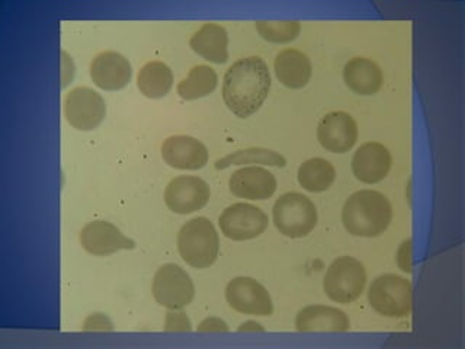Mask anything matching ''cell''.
Wrapping results in <instances>:
<instances>
[{
  "instance_id": "ffe728a7",
  "label": "cell",
  "mask_w": 465,
  "mask_h": 349,
  "mask_svg": "<svg viewBox=\"0 0 465 349\" xmlns=\"http://www.w3.org/2000/svg\"><path fill=\"white\" fill-rule=\"evenodd\" d=\"M189 47L208 62L224 65L229 60V34L220 24L207 22L191 36Z\"/></svg>"
},
{
  "instance_id": "9a60e30c",
  "label": "cell",
  "mask_w": 465,
  "mask_h": 349,
  "mask_svg": "<svg viewBox=\"0 0 465 349\" xmlns=\"http://www.w3.org/2000/svg\"><path fill=\"white\" fill-rule=\"evenodd\" d=\"M230 193L251 201L269 200L278 189L275 174L265 167L249 166L232 172L229 179Z\"/></svg>"
},
{
  "instance_id": "8992f818",
  "label": "cell",
  "mask_w": 465,
  "mask_h": 349,
  "mask_svg": "<svg viewBox=\"0 0 465 349\" xmlns=\"http://www.w3.org/2000/svg\"><path fill=\"white\" fill-rule=\"evenodd\" d=\"M367 285V269L352 256L334 259L327 269L323 290L331 302L351 304L362 295Z\"/></svg>"
},
{
  "instance_id": "30bf717a",
  "label": "cell",
  "mask_w": 465,
  "mask_h": 349,
  "mask_svg": "<svg viewBox=\"0 0 465 349\" xmlns=\"http://www.w3.org/2000/svg\"><path fill=\"white\" fill-rule=\"evenodd\" d=\"M225 300L242 314L269 317L273 313L272 297L259 281L251 276H237L225 287Z\"/></svg>"
},
{
  "instance_id": "cb8c5ba5",
  "label": "cell",
  "mask_w": 465,
  "mask_h": 349,
  "mask_svg": "<svg viewBox=\"0 0 465 349\" xmlns=\"http://www.w3.org/2000/svg\"><path fill=\"white\" fill-rule=\"evenodd\" d=\"M243 165L285 167L287 159L275 150L265 149V147H251V149L230 153L227 156L218 159L214 166L217 171H224L227 167L243 166Z\"/></svg>"
},
{
  "instance_id": "277c9868",
  "label": "cell",
  "mask_w": 465,
  "mask_h": 349,
  "mask_svg": "<svg viewBox=\"0 0 465 349\" xmlns=\"http://www.w3.org/2000/svg\"><path fill=\"white\" fill-rule=\"evenodd\" d=\"M368 303L381 316L403 319L413 309V287L406 276L384 274L368 288Z\"/></svg>"
},
{
  "instance_id": "d6986e66",
  "label": "cell",
  "mask_w": 465,
  "mask_h": 349,
  "mask_svg": "<svg viewBox=\"0 0 465 349\" xmlns=\"http://www.w3.org/2000/svg\"><path fill=\"white\" fill-rule=\"evenodd\" d=\"M343 80L351 91L361 96L378 94L384 85L381 67L367 57H353L343 69Z\"/></svg>"
},
{
  "instance_id": "ac0fdd59",
  "label": "cell",
  "mask_w": 465,
  "mask_h": 349,
  "mask_svg": "<svg viewBox=\"0 0 465 349\" xmlns=\"http://www.w3.org/2000/svg\"><path fill=\"white\" fill-rule=\"evenodd\" d=\"M295 329L302 334L312 332H343L351 331V320L343 310L331 305H307L298 312L295 317Z\"/></svg>"
},
{
  "instance_id": "4dcf8cb0",
  "label": "cell",
  "mask_w": 465,
  "mask_h": 349,
  "mask_svg": "<svg viewBox=\"0 0 465 349\" xmlns=\"http://www.w3.org/2000/svg\"><path fill=\"white\" fill-rule=\"evenodd\" d=\"M62 86L67 87L72 84L74 79V73H76V65L73 62L72 55L67 51L62 50Z\"/></svg>"
},
{
  "instance_id": "484cf974",
  "label": "cell",
  "mask_w": 465,
  "mask_h": 349,
  "mask_svg": "<svg viewBox=\"0 0 465 349\" xmlns=\"http://www.w3.org/2000/svg\"><path fill=\"white\" fill-rule=\"evenodd\" d=\"M254 28L268 43L287 44L294 41L302 33V22L298 21H258Z\"/></svg>"
},
{
  "instance_id": "6da1fadb",
  "label": "cell",
  "mask_w": 465,
  "mask_h": 349,
  "mask_svg": "<svg viewBox=\"0 0 465 349\" xmlns=\"http://www.w3.org/2000/svg\"><path fill=\"white\" fill-rule=\"evenodd\" d=\"M272 79L268 65L258 55L240 58L230 65L223 79V99L239 118L258 113L268 99Z\"/></svg>"
},
{
  "instance_id": "7402d4cb",
  "label": "cell",
  "mask_w": 465,
  "mask_h": 349,
  "mask_svg": "<svg viewBox=\"0 0 465 349\" xmlns=\"http://www.w3.org/2000/svg\"><path fill=\"white\" fill-rule=\"evenodd\" d=\"M137 86L147 98H163L173 86V73L166 63L159 60L145 63L138 72Z\"/></svg>"
},
{
  "instance_id": "d4e9b609",
  "label": "cell",
  "mask_w": 465,
  "mask_h": 349,
  "mask_svg": "<svg viewBox=\"0 0 465 349\" xmlns=\"http://www.w3.org/2000/svg\"><path fill=\"white\" fill-rule=\"evenodd\" d=\"M218 76L215 70L207 65H198L191 69L188 77L179 82L178 95L185 101L203 98L215 91Z\"/></svg>"
},
{
  "instance_id": "52a82bcc",
  "label": "cell",
  "mask_w": 465,
  "mask_h": 349,
  "mask_svg": "<svg viewBox=\"0 0 465 349\" xmlns=\"http://www.w3.org/2000/svg\"><path fill=\"white\" fill-rule=\"evenodd\" d=\"M153 297L169 310L185 309L195 297V285L185 269L164 264L157 269L152 284Z\"/></svg>"
},
{
  "instance_id": "e0dca14e",
  "label": "cell",
  "mask_w": 465,
  "mask_h": 349,
  "mask_svg": "<svg viewBox=\"0 0 465 349\" xmlns=\"http://www.w3.org/2000/svg\"><path fill=\"white\" fill-rule=\"evenodd\" d=\"M133 67L118 51H102L91 63V79L104 91H120L130 84Z\"/></svg>"
},
{
  "instance_id": "5bb4252c",
  "label": "cell",
  "mask_w": 465,
  "mask_h": 349,
  "mask_svg": "<svg viewBox=\"0 0 465 349\" xmlns=\"http://www.w3.org/2000/svg\"><path fill=\"white\" fill-rule=\"evenodd\" d=\"M392 157L390 150L378 142L363 143L352 157V172L362 184L374 185L384 181L391 171Z\"/></svg>"
},
{
  "instance_id": "f1b7e54d",
  "label": "cell",
  "mask_w": 465,
  "mask_h": 349,
  "mask_svg": "<svg viewBox=\"0 0 465 349\" xmlns=\"http://www.w3.org/2000/svg\"><path fill=\"white\" fill-rule=\"evenodd\" d=\"M396 264L404 274L413 273V240L406 239L400 244L396 254Z\"/></svg>"
},
{
  "instance_id": "4316f807",
  "label": "cell",
  "mask_w": 465,
  "mask_h": 349,
  "mask_svg": "<svg viewBox=\"0 0 465 349\" xmlns=\"http://www.w3.org/2000/svg\"><path fill=\"white\" fill-rule=\"evenodd\" d=\"M164 332H191L193 322L183 310H169L164 317Z\"/></svg>"
},
{
  "instance_id": "8fae6325",
  "label": "cell",
  "mask_w": 465,
  "mask_h": 349,
  "mask_svg": "<svg viewBox=\"0 0 465 349\" xmlns=\"http://www.w3.org/2000/svg\"><path fill=\"white\" fill-rule=\"evenodd\" d=\"M163 198L167 208L174 214H193L210 203L211 189L203 178L183 174L167 184Z\"/></svg>"
},
{
  "instance_id": "83f0119b",
  "label": "cell",
  "mask_w": 465,
  "mask_h": 349,
  "mask_svg": "<svg viewBox=\"0 0 465 349\" xmlns=\"http://www.w3.org/2000/svg\"><path fill=\"white\" fill-rule=\"evenodd\" d=\"M114 324L104 313H92L82 324V332H113Z\"/></svg>"
},
{
  "instance_id": "f546056e",
  "label": "cell",
  "mask_w": 465,
  "mask_h": 349,
  "mask_svg": "<svg viewBox=\"0 0 465 349\" xmlns=\"http://www.w3.org/2000/svg\"><path fill=\"white\" fill-rule=\"evenodd\" d=\"M229 331V324H225L224 320L220 319V317H207L196 327V332H201V334H207V332L227 334Z\"/></svg>"
},
{
  "instance_id": "5b68a950",
  "label": "cell",
  "mask_w": 465,
  "mask_h": 349,
  "mask_svg": "<svg viewBox=\"0 0 465 349\" xmlns=\"http://www.w3.org/2000/svg\"><path fill=\"white\" fill-rule=\"evenodd\" d=\"M272 218L276 230L290 239L309 236L319 222L316 205L300 193L281 195L273 204Z\"/></svg>"
},
{
  "instance_id": "7a4b0ae2",
  "label": "cell",
  "mask_w": 465,
  "mask_h": 349,
  "mask_svg": "<svg viewBox=\"0 0 465 349\" xmlns=\"http://www.w3.org/2000/svg\"><path fill=\"white\" fill-rule=\"evenodd\" d=\"M392 207L384 194L374 189H361L349 196L341 208V223L355 237H378L389 229Z\"/></svg>"
},
{
  "instance_id": "1f68e13d",
  "label": "cell",
  "mask_w": 465,
  "mask_h": 349,
  "mask_svg": "<svg viewBox=\"0 0 465 349\" xmlns=\"http://www.w3.org/2000/svg\"><path fill=\"white\" fill-rule=\"evenodd\" d=\"M239 332H253V334H265V327L262 326L258 322L254 320H247L244 324H240Z\"/></svg>"
},
{
  "instance_id": "44dd1931",
  "label": "cell",
  "mask_w": 465,
  "mask_h": 349,
  "mask_svg": "<svg viewBox=\"0 0 465 349\" xmlns=\"http://www.w3.org/2000/svg\"><path fill=\"white\" fill-rule=\"evenodd\" d=\"M273 69L281 84L290 89H302L312 79V65L309 55L297 48L281 51L276 55Z\"/></svg>"
},
{
  "instance_id": "2e32d148",
  "label": "cell",
  "mask_w": 465,
  "mask_h": 349,
  "mask_svg": "<svg viewBox=\"0 0 465 349\" xmlns=\"http://www.w3.org/2000/svg\"><path fill=\"white\" fill-rule=\"evenodd\" d=\"M164 162L179 171H198L208 164V149L191 135H171L162 145Z\"/></svg>"
},
{
  "instance_id": "ba28073f",
  "label": "cell",
  "mask_w": 465,
  "mask_h": 349,
  "mask_svg": "<svg viewBox=\"0 0 465 349\" xmlns=\"http://www.w3.org/2000/svg\"><path fill=\"white\" fill-rule=\"evenodd\" d=\"M223 234L234 242L253 240L262 236L269 225L265 211L247 203H236L225 208L218 218Z\"/></svg>"
},
{
  "instance_id": "3957f363",
  "label": "cell",
  "mask_w": 465,
  "mask_h": 349,
  "mask_svg": "<svg viewBox=\"0 0 465 349\" xmlns=\"http://www.w3.org/2000/svg\"><path fill=\"white\" fill-rule=\"evenodd\" d=\"M178 251L189 266L207 269L214 265L220 254V236L207 217H195L182 225L178 233Z\"/></svg>"
},
{
  "instance_id": "7c38bea8",
  "label": "cell",
  "mask_w": 465,
  "mask_h": 349,
  "mask_svg": "<svg viewBox=\"0 0 465 349\" xmlns=\"http://www.w3.org/2000/svg\"><path fill=\"white\" fill-rule=\"evenodd\" d=\"M358 137V124L343 111L326 114L317 125V140L326 152L345 155L355 147Z\"/></svg>"
},
{
  "instance_id": "9c48e42d",
  "label": "cell",
  "mask_w": 465,
  "mask_h": 349,
  "mask_svg": "<svg viewBox=\"0 0 465 349\" xmlns=\"http://www.w3.org/2000/svg\"><path fill=\"white\" fill-rule=\"evenodd\" d=\"M106 104L91 87H74L64 98V116L73 128L92 131L105 120Z\"/></svg>"
},
{
  "instance_id": "4fadbf2b",
  "label": "cell",
  "mask_w": 465,
  "mask_h": 349,
  "mask_svg": "<svg viewBox=\"0 0 465 349\" xmlns=\"http://www.w3.org/2000/svg\"><path fill=\"white\" fill-rule=\"evenodd\" d=\"M80 244L94 256H109L120 251L134 249L135 242L125 236L116 225L105 220L87 223L80 230Z\"/></svg>"
},
{
  "instance_id": "603a6c76",
  "label": "cell",
  "mask_w": 465,
  "mask_h": 349,
  "mask_svg": "<svg viewBox=\"0 0 465 349\" xmlns=\"http://www.w3.org/2000/svg\"><path fill=\"white\" fill-rule=\"evenodd\" d=\"M297 179L305 191L312 194L324 193L336 181V169L329 160L312 157L298 167Z\"/></svg>"
}]
</instances>
